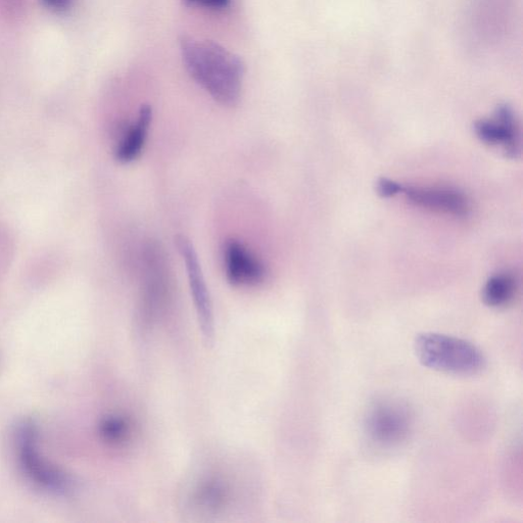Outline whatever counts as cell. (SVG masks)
I'll use <instances>...</instances> for the list:
<instances>
[{"mask_svg":"<svg viewBox=\"0 0 523 523\" xmlns=\"http://www.w3.org/2000/svg\"><path fill=\"white\" fill-rule=\"evenodd\" d=\"M45 2L53 8H62L66 6L68 0H45Z\"/></svg>","mask_w":523,"mask_h":523,"instance_id":"cell-13","label":"cell"},{"mask_svg":"<svg viewBox=\"0 0 523 523\" xmlns=\"http://www.w3.org/2000/svg\"><path fill=\"white\" fill-rule=\"evenodd\" d=\"M403 185L388 178L379 179L377 183V192L384 198H391L401 194Z\"/></svg>","mask_w":523,"mask_h":523,"instance_id":"cell-11","label":"cell"},{"mask_svg":"<svg viewBox=\"0 0 523 523\" xmlns=\"http://www.w3.org/2000/svg\"><path fill=\"white\" fill-rule=\"evenodd\" d=\"M414 346L419 361L437 371L466 376L486 367L482 351L462 339L430 332L420 335Z\"/></svg>","mask_w":523,"mask_h":523,"instance_id":"cell-2","label":"cell"},{"mask_svg":"<svg viewBox=\"0 0 523 523\" xmlns=\"http://www.w3.org/2000/svg\"><path fill=\"white\" fill-rule=\"evenodd\" d=\"M185 68L219 104L234 107L241 100L245 65L220 44L192 37L180 41Z\"/></svg>","mask_w":523,"mask_h":523,"instance_id":"cell-1","label":"cell"},{"mask_svg":"<svg viewBox=\"0 0 523 523\" xmlns=\"http://www.w3.org/2000/svg\"><path fill=\"white\" fill-rule=\"evenodd\" d=\"M478 137L491 146H502L510 158L520 153L519 134L512 109L508 105L497 108L495 120H480L474 124Z\"/></svg>","mask_w":523,"mask_h":523,"instance_id":"cell-6","label":"cell"},{"mask_svg":"<svg viewBox=\"0 0 523 523\" xmlns=\"http://www.w3.org/2000/svg\"><path fill=\"white\" fill-rule=\"evenodd\" d=\"M177 249L184 261L190 293H192L203 338L213 343L215 338V318L213 305L198 254L187 237H176Z\"/></svg>","mask_w":523,"mask_h":523,"instance_id":"cell-5","label":"cell"},{"mask_svg":"<svg viewBox=\"0 0 523 523\" xmlns=\"http://www.w3.org/2000/svg\"><path fill=\"white\" fill-rule=\"evenodd\" d=\"M227 279L234 285H257L266 277L265 265L242 243L231 240L224 247Z\"/></svg>","mask_w":523,"mask_h":523,"instance_id":"cell-8","label":"cell"},{"mask_svg":"<svg viewBox=\"0 0 523 523\" xmlns=\"http://www.w3.org/2000/svg\"><path fill=\"white\" fill-rule=\"evenodd\" d=\"M363 425L366 440L373 449L393 451L408 441L413 430V414L400 400H377L367 409Z\"/></svg>","mask_w":523,"mask_h":523,"instance_id":"cell-4","label":"cell"},{"mask_svg":"<svg viewBox=\"0 0 523 523\" xmlns=\"http://www.w3.org/2000/svg\"><path fill=\"white\" fill-rule=\"evenodd\" d=\"M187 6L222 11L230 6L231 0H182Z\"/></svg>","mask_w":523,"mask_h":523,"instance_id":"cell-12","label":"cell"},{"mask_svg":"<svg viewBox=\"0 0 523 523\" xmlns=\"http://www.w3.org/2000/svg\"><path fill=\"white\" fill-rule=\"evenodd\" d=\"M152 119V108L142 106L136 122L128 127L117 146L115 154L120 163H130L139 157L145 147Z\"/></svg>","mask_w":523,"mask_h":523,"instance_id":"cell-9","label":"cell"},{"mask_svg":"<svg viewBox=\"0 0 523 523\" xmlns=\"http://www.w3.org/2000/svg\"><path fill=\"white\" fill-rule=\"evenodd\" d=\"M401 194L414 205L425 209L456 217H464L469 212L465 196L451 188L403 186Z\"/></svg>","mask_w":523,"mask_h":523,"instance_id":"cell-7","label":"cell"},{"mask_svg":"<svg viewBox=\"0 0 523 523\" xmlns=\"http://www.w3.org/2000/svg\"><path fill=\"white\" fill-rule=\"evenodd\" d=\"M39 433L32 420H24L16 432L17 459L25 477L37 488L65 496L73 488L69 475L47 461L39 451Z\"/></svg>","mask_w":523,"mask_h":523,"instance_id":"cell-3","label":"cell"},{"mask_svg":"<svg viewBox=\"0 0 523 523\" xmlns=\"http://www.w3.org/2000/svg\"><path fill=\"white\" fill-rule=\"evenodd\" d=\"M516 293V281L510 274L492 276L483 290L485 304L492 308H502L509 305Z\"/></svg>","mask_w":523,"mask_h":523,"instance_id":"cell-10","label":"cell"}]
</instances>
